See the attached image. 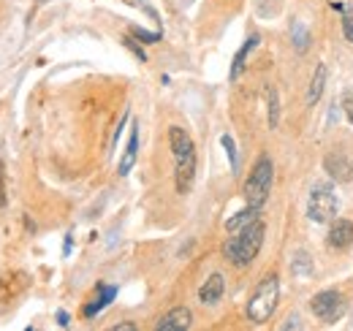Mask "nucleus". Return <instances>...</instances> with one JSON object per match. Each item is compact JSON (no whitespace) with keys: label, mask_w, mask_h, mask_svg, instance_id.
<instances>
[{"label":"nucleus","mask_w":353,"mask_h":331,"mask_svg":"<svg viewBox=\"0 0 353 331\" xmlns=\"http://www.w3.org/2000/svg\"><path fill=\"white\" fill-rule=\"evenodd\" d=\"M169 144H172V152H174L176 193L185 196L193 188V179H196V147H193L188 130H182V128H172L169 130Z\"/></svg>","instance_id":"obj_1"},{"label":"nucleus","mask_w":353,"mask_h":331,"mask_svg":"<svg viewBox=\"0 0 353 331\" xmlns=\"http://www.w3.org/2000/svg\"><path fill=\"white\" fill-rule=\"evenodd\" d=\"M264 234H266V225L261 220H253L250 225H245L242 231H236L228 242H225V258L234 263V266H239V269H245V266H250L253 261H256V255L261 252V245H264Z\"/></svg>","instance_id":"obj_2"},{"label":"nucleus","mask_w":353,"mask_h":331,"mask_svg":"<svg viewBox=\"0 0 353 331\" xmlns=\"http://www.w3.org/2000/svg\"><path fill=\"white\" fill-rule=\"evenodd\" d=\"M277 299H280V277L269 272V274H264V280L256 285L253 296L248 299V318L256 326L266 323L277 310Z\"/></svg>","instance_id":"obj_3"},{"label":"nucleus","mask_w":353,"mask_h":331,"mask_svg":"<svg viewBox=\"0 0 353 331\" xmlns=\"http://www.w3.org/2000/svg\"><path fill=\"white\" fill-rule=\"evenodd\" d=\"M272 182H274V166L269 158H259V163L253 166L250 177L245 179V188H242V196L248 201V207H264L269 193H272Z\"/></svg>","instance_id":"obj_4"},{"label":"nucleus","mask_w":353,"mask_h":331,"mask_svg":"<svg viewBox=\"0 0 353 331\" xmlns=\"http://www.w3.org/2000/svg\"><path fill=\"white\" fill-rule=\"evenodd\" d=\"M307 217L312 223H332L337 217V196L332 185L318 182L307 199Z\"/></svg>","instance_id":"obj_5"},{"label":"nucleus","mask_w":353,"mask_h":331,"mask_svg":"<svg viewBox=\"0 0 353 331\" xmlns=\"http://www.w3.org/2000/svg\"><path fill=\"white\" fill-rule=\"evenodd\" d=\"M310 310L323 323H337L345 315V296L337 290H321L310 299Z\"/></svg>","instance_id":"obj_6"},{"label":"nucleus","mask_w":353,"mask_h":331,"mask_svg":"<svg viewBox=\"0 0 353 331\" xmlns=\"http://www.w3.org/2000/svg\"><path fill=\"white\" fill-rule=\"evenodd\" d=\"M323 168H326V174L332 177V182H337V185L353 182V161L345 152H329V155L323 158Z\"/></svg>","instance_id":"obj_7"},{"label":"nucleus","mask_w":353,"mask_h":331,"mask_svg":"<svg viewBox=\"0 0 353 331\" xmlns=\"http://www.w3.org/2000/svg\"><path fill=\"white\" fill-rule=\"evenodd\" d=\"M326 242L332 250H345L353 245V220L348 217H334L332 225H329V234H326Z\"/></svg>","instance_id":"obj_8"},{"label":"nucleus","mask_w":353,"mask_h":331,"mask_svg":"<svg viewBox=\"0 0 353 331\" xmlns=\"http://www.w3.org/2000/svg\"><path fill=\"white\" fill-rule=\"evenodd\" d=\"M190 323H193V312H190L188 307H174V310H169V312L155 323V329L158 331H182V329H190Z\"/></svg>","instance_id":"obj_9"},{"label":"nucleus","mask_w":353,"mask_h":331,"mask_svg":"<svg viewBox=\"0 0 353 331\" xmlns=\"http://www.w3.org/2000/svg\"><path fill=\"white\" fill-rule=\"evenodd\" d=\"M223 290H225V280H223V274H210L207 280H204V285L199 288V301L201 304H218L223 299Z\"/></svg>","instance_id":"obj_10"},{"label":"nucleus","mask_w":353,"mask_h":331,"mask_svg":"<svg viewBox=\"0 0 353 331\" xmlns=\"http://www.w3.org/2000/svg\"><path fill=\"white\" fill-rule=\"evenodd\" d=\"M136 155H139V128L133 125L131 139H128V147H125V155L120 158V166H117V171H120V177H125V174H131L133 163H136Z\"/></svg>","instance_id":"obj_11"},{"label":"nucleus","mask_w":353,"mask_h":331,"mask_svg":"<svg viewBox=\"0 0 353 331\" xmlns=\"http://www.w3.org/2000/svg\"><path fill=\"white\" fill-rule=\"evenodd\" d=\"M259 212H261L259 207L242 209L239 214H234V217H228V220H225V231H228V234H236V231H242L245 225H250L253 220H259Z\"/></svg>","instance_id":"obj_12"},{"label":"nucleus","mask_w":353,"mask_h":331,"mask_svg":"<svg viewBox=\"0 0 353 331\" xmlns=\"http://www.w3.org/2000/svg\"><path fill=\"white\" fill-rule=\"evenodd\" d=\"M326 77H329L326 66H318V68H315V74H312V79H310V90H307V103H310V106H315V103L321 101L323 87H326Z\"/></svg>","instance_id":"obj_13"},{"label":"nucleus","mask_w":353,"mask_h":331,"mask_svg":"<svg viewBox=\"0 0 353 331\" xmlns=\"http://www.w3.org/2000/svg\"><path fill=\"white\" fill-rule=\"evenodd\" d=\"M259 46V36H250L248 41H245V46L236 52V57H234V66H231V79H239V74L245 71V63H248V54L253 52Z\"/></svg>","instance_id":"obj_14"},{"label":"nucleus","mask_w":353,"mask_h":331,"mask_svg":"<svg viewBox=\"0 0 353 331\" xmlns=\"http://www.w3.org/2000/svg\"><path fill=\"white\" fill-rule=\"evenodd\" d=\"M114 296H117V288H112V285H101L98 296H95V301L85 307V315H88V318L98 315V312H101V310H103V307H106V304H109V301H112Z\"/></svg>","instance_id":"obj_15"},{"label":"nucleus","mask_w":353,"mask_h":331,"mask_svg":"<svg viewBox=\"0 0 353 331\" xmlns=\"http://www.w3.org/2000/svg\"><path fill=\"white\" fill-rule=\"evenodd\" d=\"M266 103H269V128H277L280 123V101H277V90H266Z\"/></svg>","instance_id":"obj_16"},{"label":"nucleus","mask_w":353,"mask_h":331,"mask_svg":"<svg viewBox=\"0 0 353 331\" xmlns=\"http://www.w3.org/2000/svg\"><path fill=\"white\" fill-rule=\"evenodd\" d=\"M291 269L296 277H310V269H312V261H310L307 252H296V258L291 261Z\"/></svg>","instance_id":"obj_17"},{"label":"nucleus","mask_w":353,"mask_h":331,"mask_svg":"<svg viewBox=\"0 0 353 331\" xmlns=\"http://www.w3.org/2000/svg\"><path fill=\"white\" fill-rule=\"evenodd\" d=\"M340 106H343V112H345L348 123L353 125V87H351V90H345V92H343V98H340Z\"/></svg>","instance_id":"obj_18"},{"label":"nucleus","mask_w":353,"mask_h":331,"mask_svg":"<svg viewBox=\"0 0 353 331\" xmlns=\"http://www.w3.org/2000/svg\"><path fill=\"white\" fill-rule=\"evenodd\" d=\"M343 33H345L348 43H353V17L351 14H345V17H343Z\"/></svg>","instance_id":"obj_19"},{"label":"nucleus","mask_w":353,"mask_h":331,"mask_svg":"<svg viewBox=\"0 0 353 331\" xmlns=\"http://www.w3.org/2000/svg\"><path fill=\"white\" fill-rule=\"evenodd\" d=\"M223 147H225V152H228V158H231V166H236V152H234V141H231V136H223Z\"/></svg>","instance_id":"obj_20"},{"label":"nucleus","mask_w":353,"mask_h":331,"mask_svg":"<svg viewBox=\"0 0 353 331\" xmlns=\"http://www.w3.org/2000/svg\"><path fill=\"white\" fill-rule=\"evenodd\" d=\"M133 36H139V41H147V43H152L161 39L158 33H144V30H133Z\"/></svg>","instance_id":"obj_21"},{"label":"nucleus","mask_w":353,"mask_h":331,"mask_svg":"<svg viewBox=\"0 0 353 331\" xmlns=\"http://www.w3.org/2000/svg\"><path fill=\"white\" fill-rule=\"evenodd\" d=\"M6 207V182H3V163H0V209Z\"/></svg>","instance_id":"obj_22"},{"label":"nucleus","mask_w":353,"mask_h":331,"mask_svg":"<svg viewBox=\"0 0 353 331\" xmlns=\"http://www.w3.org/2000/svg\"><path fill=\"white\" fill-rule=\"evenodd\" d=\"M125 43H128V46H131V49H133V54H136V57H139V60H147V57H144V52H141V49H139V46H136V43H133L131 39H125Z\"/></svg>","instance_id":"obj_23"},{"label":"nucleus","mask_w":353,"mask_h":331,"mask_svg":"<svg viewBox=\"0 0 353 331\" xmlns=\"http://www.w3.org/2000/svg\"><path fill=\"white\" fill-rule=\"evenodd\" d=\"M302 329V323H299V318H288V323H283V329Z\"/></svg>","instance_id":"obj_24"},{"label":"nucleus","mask_w":353,"mask_h":331,"mask_svg":"<svg viewBox=\"0 0 353 331\" xmlns=\"http://www.w3.org/2000/svg\"><path fill=\"white\" fill-rule=\"evenodd\" d=\"M131 329H136L133 323H120V326H114V331H131Z\"/></svg>","instance_id":"obj_25"},{"label":"nucleus","mask_w":353,"mask_h":331,"mask_svg":"<svg viewBox=\"0 0 353 331\" xmlns=\"http://www.w3.org/2000/svg\"><path fill=\"white\" fill-rule=\"evenodd\" d=\"M57 318H60V326H68V315H65V312H60Z\"/></svg>","instance_id":"obj_26"}]
</instances>
